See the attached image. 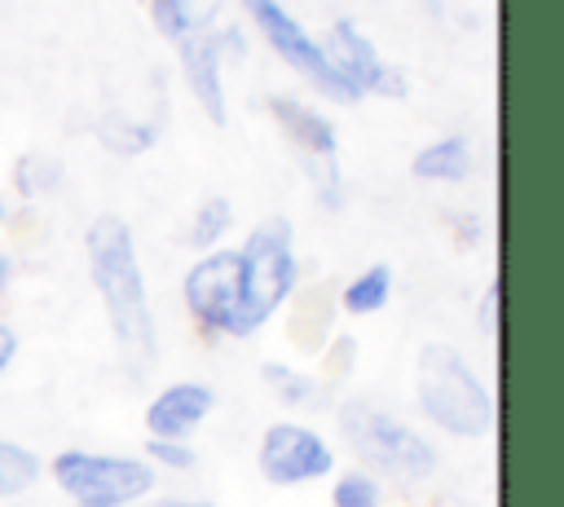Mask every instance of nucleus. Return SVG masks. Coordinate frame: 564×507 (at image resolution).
<instances>
[{
	"label": "nucleus",
	"instance_id": "f257e3e1",
	"mask_svg": "<svg viewBox=\"0 0 564 507\" xmlns=\"http://www.w3.org/2000/svg\"><path fill=\"white\" fill-rule=\"evenodd\" d=\"M84 247H88V273H93V287L106 304L119 353L132 370H145L159 353V335H154V313H150V300H145V278H141V265H137L132 234L119 216L106 212L88 225Z\"/></svg>",
	"mask_w": 564,
	"mask_h": 507
},
{
	"label": "nucleus",
	"instance_id": "f03ea898",
	"mask_svg": "<svg viewBox=\"0 0 564 507\" xmlns=\"http://www.w3.org/2000/svg\"><path fill=\"white\" fill-rule=\"evenodd\" d=\"M414 397L423 414L449 432V436H485L494 428V397L480 384V375L458 357V348L427 339L419 348V370H414Z\"/></svg>",
	"mask_w": 564,
	"mask_h": 507
},
{
	"label": "nucleus",
	"instance_id": "7ed1b4c3",
	"mask_svg": "<svg viewBox=\"0 0 564 507\" xmlns=\"http://www.w3.org/2000/svg\"><path fill=\"white\" fill-rule=\"evenodd\" d=\"M242 256V300H238V317L234 331L238 339L256 335L295 291L300 265H295V247H291V220L286 216H264L247 242L238 247Z\"/></svg>",
	"mask_w": 564,
	"mask_h": 507
},
{
	"label": "nucleus",
	"instance_id": "20e7f679",
	"mask_svg": "<svg viewBox=\"0 0 564 507\" xmlns=\"http://www.w3.org/2000/svg\"><path fill=\"white\" fill-rule=\"evenodd\" d=\"M339 428L352 445V454L366 463L370 476L392 485H419L436 472V450L423 432L401 423L397 414H383L366 401H352L339 410Z\"/></svg>",
	"mask_w": 564,
	"mask_h": 507
},
{
	"label": "nucleus",
	"instance_id": "39448f33",
	"mask_svg": "<svg viewBox=\"0 0 564 507\" xmlns=\"http://www.w3.org/2000/svg\"><path fill=\"white\" fill-rule=\"evenodd\" d=\"M53 485L84 507H132L154 494L159 476L145 459L128 454H93V450H62L48 463Z\"/></svg>",
	"mask_w": 564,
	"mask_h": 507
},
{
	"label": "nucleus",
	"instance_id": "423d86ee",
	"mask_svg": "<svg viewBox=\"0 0 564 507\" xmlns=\"http://www.w3.org/2000/svg\"><path fill=\"white\" fill-rule=\"evenodd\" d=\"M256 467L269 485L286 489V485H308L335 472V450L326 445V436H317L304 423H269L260 445H256Z\"/></svg>",
	"mask_w": 564,
	"mask_h": 507
},
{
	"label": "nucleus",
	"instance_id": "0eeeda50",
	"mask_svg": "<svg viewBox=\"0 0 564 507\" xmlns=\"http://www.w3.org/2000/svg\"><path fill=\"white\" fill-rule=\"evenodd\" d=\"M242 300V256L238 247H212L203 251L185 273V304L189 313L212 331H234Z\"/></svg>",
	"mask_w": 564,
	"mask_h": 507
},
{
	"label": "nucleus",
	"instance_id": "6e6552de",
	"mask_svg": "<svg viewBox=\"0 0 564 507\" xmlns=\"http://www.w3.org/2000/svg\"><path fill=\"white\" fill-rule=\"evenodd\" d=\"M247 4V13L256 18V26L269 35V44L282 53V62H291L295 71H304L326 97H339V101H348V97H357V88L330 66V57H326V48L322 44H313L308 35H304V26L278 4V0H242Z\"/></svg>",
	"mask_w": 564,
	"mask_h": 507
},
{
	"label": "nucleus",
	"instance_id": "1a4fd4ad",
	"mask_svg": "<svg viewBox=\"0 0 564 507\" xmlns=\"http://www.w3.org/2000/svg\"><path fill=\"white\" fill-rule=\"evenodd\" d=\"M273 115L282 119V128L291 132L300 159L308 163V176L317 185V194L326 198V207H339V159H335V128L308 110L304 101H286V97H273Z\"/></svg>",
	"mask_w": 564,
	"mask_h": 507
},
{
	"label": "nucleus",
	"instance_id": "9d476101",
	"mask_svg": "<svg viewBox=\"0 0 564 507\" xmlns=\"http://www.w3.org/2000/svg\"><path fill=\"white\" fill-rule=\"evenodd\" d=\"M216 392L198 379H181L167 384L150 406H145V432L150 441H189V432H198V423L212 414Z\"/></svg>",
	"mask_w": 564,
	"mask_h": 507
},
{
	"label": "nucleus",
	"instance_id": "9b49d317",
	"mask_svg": "<svg viewBox=\"0 0 564 507\" xmlns=\"http://www.w3.org/2000/svg\"><path fill=\"white\" fill-rule=\"evenodd\" d=\"M326 57H330V66L361 93V88H379V93H401L405 84H401V75H392L383 62H379V53L370 48V40L352 26V22H335V31H330V44H326Z\"/></svg>",
	"mask_w": 564,
	"mask_h": 507
},
{
	"label": "nucleus",
	"instance_id": "f8f14e48",
	"mask_svg": "<svg viewBox=\"0 0 564 507\" xmlns=\"http://www.w3.org/2000/svg\"><path fill=\"white\" fill-rule=\"evenodd\" d=\"M181 57H185L189 88L198 93L203 110L220 123L225 119V97H220V35L216 31H189V35H181Z\"/></svg>",
	"mask_w": 564,
	"mask_h": 507
},
{
	"label": "nucleus",
	"instance_id": "ddd939ff",
	"mask_svg": "<svg viewBox=\"0 0 564 507\" xmlns=\"http://www.w3.org/2000/svg\"><path fill=\"white\" fill-rule=\"evenodd\" d=\"M471 168V150L463 137H441L436 145L414 154V176L423 181H463Z\"/></svg>",
	"mask_w": 564,
	"mask_h": 507
},
{
	"label": "nucleus",
	"instance_id": "4468645a",
	"mask_svg": "<svg viewBox=\"0 0 564 507\" xmlns=\"http://www.w3.org/2000/svg\"><path fill=\"white\" fill-rule=\"evenodd\" d=\"M388 295H392V269L388 265H370V269H361L348 287H344V309L348 313H357V317H366V313H379L383 304H388Z\"/></svg>",
	"mask_w": 564,
	"mask_h": 507
},
{
	"label": "nucleus",
	"instance_id": "2eb2a0df",
	"mask_svg": "<svg viewBox=\"0 0 564 507\" xmlns=\"http://www.w3.org/2000/svg\"><path fill=\"white\" fill-rule=\"evenodd\" d=\"M44 463L35 450L18 445V441H0V498H18L40 481Z\"/></svg>",
	"mask_w": 564,
	"mask_h": 507
},
{
	"label": "nucleus",
	"instance_id": "dca6fc26",
	"mask_svg": "<svg viewBox=\"0 0 564 507\" xmlns=\"http://www.w3.org/2000/svg\"><path fill=\"white\" fill-rule=\"evenodd\" d=\"M330 507H383V481L366 467H348L330 485Z\"/></svg>",
	"mask_w": 564,
	"mask_h": 507
},
{
	"label": "nucleus",
	"instance_id": "f3484780",
	"mask_svg": "<svg viewBox=\"0 0 564 507\" xmlns=\"http://www.w3.org/2000/svg\"><path fill=\"white\" fill-rule=\"evenodd\" d=\"M229 220H234V207H229V198H207V203L194 212V225H189V242H194V247H203V251H212V247L225 238Z\"/></svg>",
	"mask_w": 564,
	"mask_h": 507
},
{
	"label": "nucleus",
	"instance_id": "a211bd4d",
	"mask_svg": "<svg viewBox=\"0 0 564 507\" xmlns=\"http://www.w3.org/2000/svg\"><path fill=\"white\" fill-rule=\"evenodd\" d=\"M264 384L286 401V406H304V401H317V379H308V375H295V370H286V366H264Z\"/></svg>",
	"mask_w": 564,
	"mask_h": 507
},
{
	"label": "nucleus",
	"instance_id": "6ab92c4d",
	"mask_svg": "<svg viewBox=\"0 0 564 507\" xmlns=\"http://www.w3.org/2000/svg\"><path fill=\"white\" fill-rule=\"evenodd\" d=\"M154 22L163 26V35H189L194 9H189V0H154Z\"/></svg>",
	"mask_w": 564,
	"mask_h": 507
},
{
	"label": "nucleus",
	"instance_id": "aec40b11",
	"mask_svg": "<svg viewBox=\"0 0 564 507\" xmlns=\"http://www.w3.org/2000/svg\"><path fill=\"white\" fill-rule=\"evenodd\" d=\"M145 454H150L159 467H172V472H189V467H194V459H198L185 441H150V445H145Z\"/></svg>",
	"mask_w": 564,
	"mask_h": 507
},
{
	"label": "nucleus",
	"instance_id": "412c9836",
	"mask_svg": "<svg viewBox=\"0 0 564 507\" xmlns=\"http://www.w3.org/2000/svg\"><path fill=\"white\" fill-rule=\"evenodd\" d=\"M476 322H480L485 335H494V326H498V282L485 287V295H480V317H476Z\"/></svg>",
	"mask_w": 564,
	"mask_h": 507
},
{
	"label": "nucleus",
	"instance_id": "4be33fe9",
	"mask_svg": "<svg viewBox=\"0 0 564 507\" xmlns=\"http://www.w3.org/2000/svg\"><path fill=\"white\" fill-rule=\"evenodd\" d=\"M13 353H18V335H13V331L0 322V370L13 362Z\"/></svg>",
	"mask_w": 564,
	"mask_h": 507
},
{
	"label": "nucleus",
	"instance_id": "5701e85b",
	"mask_svg": "<svg viewBox=\"0 0 564 507\" xmlns=\"http://www.w3.org/2000/svg\"><path fill=\"white\" fill-rule=\"evenodd\" d=\"M150 507H216V503H203V498H154Z\"/></svg>",
	"mask_w": 564,
	"mask_h": 507
},
{
	"label": "nucleus",
	"instance_id": "b1692460",
	"mask_svg": "<svg viewBox=\"0 0 564 507\" xmlns=\"http://www.w3.org/2000/svg\"><path fill=\"white\" fill-rule=\"evenodd\" d=\"M4 278H9V260L0 256V287H4Z\"/></svg>",
	"mask_w": 564,
	"mask_h": 507
},
{
	"label": "nucleus",
	"instance_id": "393cba45",
	"mask_svg": "<svg viewBox=\"0 0 564 507\" xmlns=\"http://www.w3.org/2000/svg\"><path fill=\"white\" fill-rule=\"evenodd\" d=\"M70 507H84V503H70Z\"/></svg>",
	"mask_w": 564,
	"mask_h": 507
},
{
	"label": "nucleus",
	"instance_id": "a878e982",
	"mask_svg": "<svg viewBox=\"0 0 564 507\" xmlns=\"http://www.w3.org/2000/svg\"><path fill=\"white\" fill-rule=\"evenodd\" d=\"M0 216H4V203H0Z\"/></svg>",
	"mask_w": 564,
	"mask_h": 507
}]
</instances>
